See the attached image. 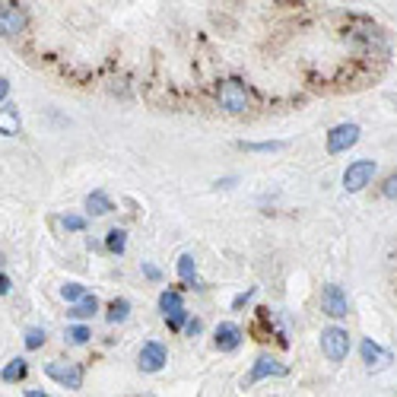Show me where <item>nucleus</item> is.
I'll use <instances>...</instances> for the list:
<instances>
[{
	"label": "nucleus",
	"instance_id": "f257e3e1",
	"mask_svg": "<svg viewBox=\"0 0 397 397\" xmlns=\"http://www.w3.org/2000/svg\"><path fill=\"white\" fill-rule=\"evenodd\" d=\"M321 353L331 362H344L346 353H350V334L337 324L324 327V331H321Z\"/></svg>",
	"mask_w": 397,
	"mask_h": 397
},
{
	"label": "nucleus",
	"instance_id": "f03ea898",
	"mask_svg": "<svg viewBox=\"0 0 397 397\" xmlns=\"http://www.w3.org/2000/svg\"><path fill=\"white\" fill-rule=\"evenodd\" d=\"M45 375L48 379H54L58 385H64V388H83V366H77V362H60V359H54V362H48L45 366Z\"/></svg>",
	"mask_w": 397,
	"mask_h": 397
},
{
	"label": "nucleus",
	"instance_id": "7ed1b4c3",
	"mask_svg": "<svg viewBox=\"0 0 397 397\" xmlns=\"http://www.w3.org/2000/svg\"><path fill=\"white\" fill-rule=\"evenodd\" d=\"M359 125H353V121H344V125L331 127V134H327V153L337 156V153H346L350 147L359 143Z\"/></svg>",
	"mask_w": 397,
	"mask_h": 397
},
{
	"label": "nucleus",
	"instance_id": "20e7f679",
	"mask_svg": "<svg viewBox=\"0 0 397 397\" xmlns=\"http://www.w3.org/2000/svg\"><path fill=\"white\" fill-rule=\"evenodd\" d=\"M375 178V162L372 159H356L346 166L344 172V188L350 191V194H356V191H362L366 184H372Z\"/></svg>",
	"mask_w": 397,
	"mask_h": 397
},
{
	"label": "nucleus",
	"instance_id": "39448f33",
	"mask_svg": "<svg viewBox=\"0 0 397 397\" xmlns=\"http://www.w3.org/2000/svg\"><path fill=\"white\" fill-rule=\"evenodd\" d=\"M220 105L232 115L245 112V108H248V89L238 83V80H226L220 86Z\"/></svg>",
	"mask_w": 397,
	"mask_h": 397
},
{
	"label": "nucleus",
	"instance_id": "423d86ee",
	"mask_svg": "<svg viewBox=\"0 0 397 397\" xmlns=\"http://www.w3.org/2000/svg\"><path fill=\"white\" fill-rule=\"evenodd\" d=\"M321 309H324V314H331V318H346L350 299H346V292L340 290L337 283H327L324 290H321Z\"/></svg>",
	"mask_w": 397,
	"mask_h": 397
},
{
	"label": "nucleus",
	"instance_id": "0eeeda50",
	"mask_svg": "<svg viewBox=\"0 0 397 397\" xmlns=\"http://www.w3.org/2000/svg\"><path fill=\"white\" fill-rule=\"evenodd\" d=\"M286 372H290V369H286L283 362L270 359V356H258L255 366H251V372H248V381H245V385H258V381H264V379H283Z\"/></svg>",
	"mask_w": 397,
	"mask_h": 397
},
{
	"label": "nucleus",
	"instance_id": "6e6552de",
	"mask_svg": "<svg viewBox=\"0 0 397 397\" xmlns=\"http://www.w3.org/2000/svg\"><path fill=\"white\" fill-rule=\"evenodd\" d=\"M26 29V13L16 4H0V36L13 38Z\"/></svg>",
	"mask_w": 397,
	"mask_h": 397
},
{
	"label": "nucleus",
	"instance_id": "1a4fd4ad",
	"mask_svg": "<svg viewBox=\"0 0 397 397\" xmlns=\"http://www.w3.org/2000/svg\"><path fill=\"white\" fill-rule=\"evenodd\" d=\"M169 362V353H166V346L159 344V340H147L143 344V350H140V369L143 372H162V366Z\"/></svg>",
	"mask_w": 397,
	"mask_h": 397
},
{
	"label": "nucleus",
	"instance_id": "9d476101",
	"mask_svg": "<svg viewBox=\"0 0 397 397\" xmlns=\"http://www.w3.org/2000/svg\"><path fill=\"white\" fill-rule=\"evenodd\" d=\"M359 353H362V362L369 366V372H381V369H388V366H391V359H394V356L388 353V350H381V346L375 344L372 337L362 340V344H359Z\"/></svg>",
	"mask_w": 397,
	"mask_h": 397
},
{
	"label": "nucleus",
	"instance_id": "9b49d317",
	"mask_svg": "<svg viewBox=\"0 0 397 397\" xmlns=\"http://www.w3.org/2000/svg\"><path fill=\"white\" fill-rule=\"evenodd\" d=\"M216 350L220 353H232V350H238L242 346V327L238 324H232V321H223L220 327H216Z\"/></svg>",
	"mask_w": 397,
	"mask_h": 397
},
{
	"label": "nucleus",
	"instance_id": "f8f14e48",
	"mask_svg": "<svg viewBox=\"0 0 397 397\" xmlns=\"http://www.w3.org/2000/svg\"><path fill=\"white\" fill-rule=\"evenodd\" d=\"M0 134H4V137H16L19 134V112H16V105H4V108H0Z\"/></svg>",
	"mask_w": 397,
	"mask_h": 397
},
{
	"label": "nucleus",
	"instance_id": "ddd939ff",
	"mask_svg": "<svg viewBox=\"0 0 397 397\" xmlns=\"http://www.w3.org/2000/svg\"><path fill=\"white\" fill-rule=\"evenodd\" d=\"M115 210V203L108 201L102 191H92V194L86 197V213H92V216H108Z\"/></svg>",
	"mask_w": 397,
	"mask_h": 397
},
{
	"label": "nucleus",
	"instance_id": "4468645a",
	"mask_svg": "<svg viewBox=\"0 0 397 397\" xmlns=\"http://www.w3.org/2000/svg\"><path fill=\"white\" fill-rule=\"evenodd\" d=\"M159 309H162V314H166V318H172V314L184 312L181 292H178V290H166V292H162V296H159Z\"/></svg>",
	"mask_w": 397,
	"mask_h": 397
},
{
	"label": "nucleus",
	"instance_id": "2eb2a0df",
	"mask_svg": "<svg viewBox=\"0 0 397 397\" xmlns=\"http://www.w3.org/2000/svg\"><path fill=\"white\" fill-rule=\"evenodd\" d=\"M26 375H29V362H26V359H13V362H6V366H4L0 379L10 381V385H13V381H23Z\"/></svg>",
	"mask_w": 397,
	"mask_h": 397
},
{
	"label": "nucleus",
	"instance_id": "dca6fc26",
	"mask_svg": "<svg viewBox=\"0 0 397 397\" xmlns=\"http://www.w3.org/2000/svg\"><path fill=\"white\" fill-rule=\"evenodd\" d=\"M178 277H181L188 286H201V283H197V261L191 255L178 258Z\"/></svg>",
	"mask_w": 397,
	"mask_h": 397
},
{
	"label": "nucleus",
	"instance_id": "f3484780",
	"mask_svg": "<svg viewBox=\"0 0 397 397\" xmlns=\"http://www.w3.org/2000/svg\"><path fill=\"white\" fill-rule=\"evenodd\" d=\"M127 314H131V302L127 299H115L112 305H108V324H121V321H127Z\"/></svg>",
	"mask_w": 397,
	"mask_h": 397
},
{
	"label": "nucleus",
	"instance_id": "a211bd4d",
	"mask_svg": "<svg viewBox=\"0 0 397 397\" xmlns=\"http://www.w3.org/2000/svg\"><path fill=\"white\" fill-rule=\"evenodd\" d=\"M95 312H99V299H95V296H86L83 302H77L67 314H70V318H92Z\"/></svg>",
	"mask_w": 397,
	"mask_h": 397
},
{
	"label": "nucleus",
	"instance_id": "6ab92c4d",
	"mask_svg": "<svg viewBox=\"0 0 397 397\" xmlns=\"http://www.w3.org/2000/svg\"><path fill=\"white\" fill-rule=\"evenodd\" d=\"M105 245H108V251L112 255H125V248H127V232L125 229H112L105 235Z\"/></svg>",
	"mask_w": 397,
	"mask_h": 397
},
{
	"label": "nucleus",
	"instance_id": "aec40b11",
	"mask_svg": "<svg viewBox=\"0 0 397 397\" xmlns=\"http://www.w3.org/2000/svg\"><path fill=\"white\" fill-rule=\"evenodd\" d=\"M286 143L283 140H270V143H238V149H245V153H277V149H283Z\"/></svg>",
	"mask_w": 397,
	"mask_h": 397
},
{
	"label": "nucleus",
	"instance_id": "412c9836",
	"mask_svg": "<svg viewBox=\"0 0 397 397\" xmlns=\"http://www.w3.org/2000/svg\"><path fill=\"white\" fill-rule=\"evenodd\" d=\"M60 296H64L70 305H77V302H83V299L89 296V292H86V286H83V283H64Z\"/></svg>",
	"mask_w": 397,
	"mask_h": 397
},
{
	"label": "nucleus",
	"instance_id": "4be33fe9",
	"mask_svg": "<svg viewBox=\"0 0 397 397\" xmlns=\"http://www.w3.org/2000/svg\"><path fill=\"white\" fill-rule=\"evenodd\" d=\"M67 337H70V344H77V346H83L89 337H92V331H89L86 324H73V327H67Z\"/></svg>",
	"mask_w": 397,
	"mask_h": 397
},
{
	"label": "nucleus",
	"instance_id": "5701e85b",
	"mask_svg": "<svg viewBox=\"0 0 397 397\" xmlns=\"http://www.w3.org/2000/svg\"><path fill=\"white\" fill-rule=\"evenodd\" d=\"M42 344H45V331L42 327H29L26 331V350H38Z\"/></svg>",
	"mask_w": 397,
	"mask_h": 397
},
{
	"label": "nucleus",
	"instance_id": "b1692460",
	"mask_svg": "<svg viewBox=\"0 0 397 397\" xmlns=\"http://www.w3.org/2000/svg\"><path fill=\"white\" fill-rule=\"evenodd\" d=\"M381 194L388 197V201H397V172H391L385 178V184H381Z\"/></svg>",
	"mask_w": 397,
	"mask_h": 397
},
{
	"label": "nucleus",
	"instance_id": "393cba45",
	"mask_svg": "<svg viewBox=\"0 0 397 397\" xmlns=\"http://www.w3.org/2000/svg\"><path fill=\"white\" fill-rule=\"evenodd\" d=\"M64 229L83 232V229H86V220H83V216H64Z\"/></svg>",
	"mask_w": 397,
	"mask_h": 397
},
{
	"label": "nucleus",
	"instance_id": "a878e982",
	"mask_svg": "<svg viewBox=\"0 0 397 397\" xmlns=\"http://www.w3.org/2000/svg\"><path fill=\"white\" fill-rule=\"evenodd\" d=\"M166 321H169V327H172V331H181L184 321H188V312H178V314H172V318H166Z\"/></svg>",
	"mask_w": 397,
	"mask_h": 397
},
{
	"label": "nucleus",
	"instance_id": "bb28decb",
	"mask_svg": "<svg viewBox=\"0 0 397 397\" xmlns=\"http://www.w3.org/2000/svg\"><path fill=\"white\" fill-rule=\"evenodd\" d=\"M251 296H255V290H248V292H242V296H235V299H232V309H242V305L248 302Z\"/></svg>",
	"mask_w": 397,
	"mask_h": 397
},
{
	"label": "nucleus",
	"instance_id": "cd10ccee",
	"mask_svg": "<svg viewBox=\"0 0 397 397\" xmlns=\"http://www.w3.org/2000/svg\"><path fill=\"white\" fill-rule=\"evenodd\" d=\"M143 273H147L149 280H159L162 273H159V267H153V264H143Z\"/></svg>",
	"mask_w": 397,
	"mask_h": 397
},
{
	"label": "nucleus",
	"instance_id": "c85d7f7f",
	"mask_svg": "<svg viewBox=\"0 0 397 397\" xmlns=\"http://www.w3.org/2000/svg\"><path fill=\"white\" fill-rule=\"evenodd\" d=\"M203 331V324H201V318H194V321H188V334L194 337V334H201Z\"/></svg>",
	"mask_w": 397,
	"mask_h": 397
},
{
	"label": "nucleus",
	"instance_id": "c756f323",
	"mask_svg": "<svg viewBox=\"0 0 397 397\" xmlns=\"http://www.w3.org/2000/svg\"><path fill=\"white\" fill-rule=\"evenodd\" d=\"M6 292H10V277L0 273V296H6Z\"/></svg>",
	"mask_w": 397,
	"mask_h": 397
},
{
	"label": "nucleus",
	"instance_id": "7c9ffc66",
	"mask_svg": "<svg viewBox=\"0 0 397 397\" xmlns=\"http://www.w3.org/2000/svg\"><path fill=\"white\" fill-rule=\"evenodd\" d=\"M6 95H10V83H6V80H0V102H4Z\"/></svg>",
	"mask_w": 397,
	"mask_h": 397
},
{
	"label": "nucleus",
	"instance_id": "2f4dec72",
	"mask_svg": "<svg viewBox=\"0 0 397 397\" xmlns=\"http://www.w3.org/2000/svg\"><path fill=\"white\" fill-rule=\"evenodd\" d=\"M26 397H51V394H45V391H26Z\"/></svg>",
	"mask_w": 397,
	"mask_h": 397
},
{
	"label": "nucleus",
	"instance_id": "473e14b6",
	"mask_svg": "<svg viewBox=\"0 0 397 397\" xmlns=\"http://www.w3.org/2000/svg\"><path fill=\"white\" fill-rule=\"evenodd\" d=\"M147 397H153V394H147Z\"/></svg>",
	"mask_w": 397,
	"mask_h": 397
}]
</instances>
